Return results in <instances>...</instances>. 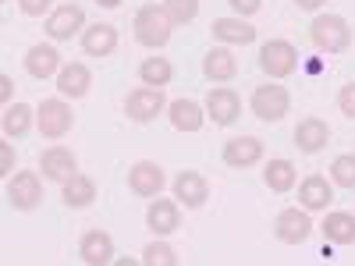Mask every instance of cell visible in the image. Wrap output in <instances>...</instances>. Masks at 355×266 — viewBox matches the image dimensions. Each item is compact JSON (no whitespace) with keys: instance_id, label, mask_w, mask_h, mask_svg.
<instances>
[{"instance_id":"obj_22","label":"cell","mask_w":355,"mask_h":266,"mask_svg":"<svg viewBox=\"0 0 355 266\" xmlns=\"http://www.w3.org/2000/svg\"><path fill=\"white\" fill-rule=\"evenodd\" d=\"M202 75L210 78V82H231L234 75H239V61H234L231 46L206 50V57H202Z\"/></svg>"},{"instance_id":"obj_9","label":"cell","mask_w":355,"mask_h":266,"mask_svg":"<svg viewBox=\"0 0 355 266\" xmlns=\"http://www.w3.org/2000/svg\"><path fill=\"white\" fill-rule=\"evenodd\" d=\"M274 234H277V242H284V245H302L309 234H313V217H309V210H299V206L281 210L277 220H274Z\"/></svg>"},{"instance_id":"obj_21","label":"cell","mask_w":355,"mask_h":266,"mask_svg":"<svg viewBox=\"0 0 355 266\" xmlns=\"http://www.w3.org/2000/svg\"><path fill=\"white\" fill-rule=\"evenodd\" d=\"M82 50L89 57H110L117 50V28L107 25V21H96V25H85L82 33Z\"/></svg>"},{"instance_id":"obj_14","label":"cell","mask_w":355,"mask_h":266,"mask_svg":"<svg viewBox=\"0 0 355 266\" xmlns=\"http://www.w3.org/2000/svg\"><path fill=\"white\" fill-rule=\"evenodd\" d=\"M334 202V181H327L323 174H309L299 185V206L309 213H327V206Z\"/></svg>"},{"instance_id":"obj_29","label":"cell","mask_w":355,"mask_h":266,"mask_svg":"<svg viewBox=\"0 0 355 266\" xmlns=\"http://www.w3.org/2000/svg\"><path fill=\"white\" fill-rule=\"evenodd\" d=\"M139 78H142V85L164 89V85L174 78V68H171L167 57H146V61L139 64Z\"/></svg>"},{"instance_id":"obj_30","label":"cell","mask_w":355,"mask_h":266,"mask_svg":"<svg viewBox=\"0 0 355 266\" xmlns=\"http://www.w3.org/2000/svg\"><path fill=\"white\" fill-rule=\"evenodd\" d=\"M331 181L338 188H355V153H341L331 163Z\"/></svg>"},{"instance_id":"obj_23","label":"cell","mask_w":355,"mask_h":266,"mask_svg":"<svg viewBox=\"0 0 355 266\" xmlns=\"http://www.w3.org/2000/svg\"><path fill=\"white\" fill-rule=\"evenodd\" d=\"M331 139V128L327 121H320V117H302L299 125H295V145H299L302 153H320L323 145Z\"/></svg>"},{"instance_id":"obj_2","label":"cell","mask_w":355,"mask_h":266,"mask_svg":"<svg viewBox=\"0 0 355 266\" xmlns=\"http://www.w3.org/2000/svg\"><path fill=\"white\" fill-rule=\"evenodd\" d=\"M309 39L320 53H345L352 46V25L341 15H316L309 25Z\"/></svg>"},{"instance_id":"obj_24","label":"cell","mask_w":355,"mask_h":266,"mask_svg":"<svg viewBox=\"0 0 355 266\" xmlns=\"http://www.w3.org/2000/svg\"><path fill=\"white\" fill-rule=\"evenodd\" d=\"M78 256L89 266H103V263L114 259V238H110L107 231H85L82 234V245H78Z\"/></svg>"},{"instance_id":"obj_36","label":"cell","mask_w":355,"mask_h":266,"mask_svg":"<svg viewBox=\"0 0 355 266\" xmlns=\"http://www.w3.org/2000/svg\"><path fill=\"white\" fill-rule=\"evenodd\" d=\"M15 170V150H11V142H0V174L11 177Z\"/></svg>"},{"instance_id":"obj_33","label":"cell","mask_w":355,"mask_h":266,"mask_svg":"<svg viewBox=\"0 0 355 266\" xmlns=\"http://www.w3.org/2000/svg\"><path fill=\"white\" fill-rule=\"evenodd\" d=\"M338 110L348 117V121H355V82L341 85V93H338Z\"/></svg>"},{"instance_id":"obj_39","label":"cell","mask_w":355,"mask_h":266,"mask_svg":"<svg viewBox=\"0 0 355 266\" xmlns=\"http://www.w3.org/2000/svg\"><path fill=\"white\" fill-rule=\"evenodd\" d=\"M96 4H100V8H117L121 0H96Z\"/></svg>"},{"instance_id":"obj_19","label":"cell","mask_w":355,"mask_h":266,"mask_svg":"<svg viewBox=\"0 0 355 266\" xmlns=\"http://www.w3.org/2000/svg\"><path fill=\"white\" fill-rule=\"evenodd\" d=\"M210 33L224 46H249V43H256V28L249 25V18H239V15L234 18H217L210 25Z\"/></svg>"},{"instance_id":"obj_25","label":"cell","mask_w":355,"mask_h":266,"mask_svg":"<svg viewBox=\"0 0 355 266\" xmlns=\"http://www.w3.org/2000/svg\"><path fill=\"white\" fill-rule=\"evenodd\" d=\"M320 231H323V238H327L331 245H355V217L345 213V210L327 213L323 224H320Z\"/></svg>"},{"instance_id":"obj_17","label":"cell","mask_w":355,"mask_h":266,"mask_svg":"<svg viewBox=\"0 0 355 266\" xmlns=\"http://www.w3.org/2000/svg\"><path fill=\"white\" fill-rule=\"evenodd\" d=\"M93 85V71H89L82 61H68L61 71H57V93L64 100H82Z\"/></svg>"},{"instance_id":"obj_10","label":"cell","mask_w":355,"mask_h":266,"mask_svg":"<svg viewBox=\"0 0 355 266\" xmlns=\"http://www.w3.org/2000/svg\"><path fill=\"white\" fill-rule=\"evenodd\" d=\"M167 185V177H164V167L153 163V160H139L128 167V188L142 199H157Z\"/></svg>"},{"instance_id":"obj_1","label":"cell","mask_w":355,"mask_h":266,"mask_svg":"<svg viewBox=\"0 0 355 266\" xmlns=\"http://www.w3.org/2000/svg\"><path fill=\"white\" fill-rule=\"evenodd\" d=\"M135 39L142 43V46H150V50H157V46H167V39H171V33H174V21L167 18V11H164V4H142L139 11H135Z\"/></svg>"},{"instance_id":"obj_6","label":"cell","mask_w":355,"mask_h":266,"mask_svg":"<svg viewBox=\"0 0 355 266\" xmlns=\"http://www.w3.org/2000/svg\"><path fill=\"white\" fill-rule=\"evenodd\" d=\"M43 202V181H40V174L36 170H18L8 177V206L11 210H36V206Z\"/></svg>"},{"instance_id":"obj_35","label":"cell","mask_w":355,"mask_h":266,"mask_svg":"<svg viewBox=\"0 0 355 266\" xmlns=\"http://www.w3.org/2000/svg\"><path fill=\"white\" fill-rule=\"evenodd\" d=\"M18 8H21V15H28V18H43V15L50 11V0H18Z\"/></svg>"},{"instance_id":"obj_4","label":"cell","mask_w":355,"mask_h":266,"mask_svg":"<svg viewBox=\"0 0 355 266\" xmlns=\"http://www.w3.org/2000/svg\"><path fill=\"white\" fill-rule=\"evenodd\" d=\"M36 125H40V135L43 139H64L75 125V114L68 107L64 96H53V100H43L40 110H36Z\"/></svg>"},{"instance_id":"obj_28","label":"cell","mask_w":355,"mask_h":266,"mask_svg":"<svg viewBox=\"0 0 355 266\" xmlns=\"http://www.w3.org/2000/svg\"><path fill=\"white\" fill-rule=\"evenodd\" d=\"M0 125H4V135H8V139H21V135L28 132V125H33V107L8 103V107H4V117H0Z\"/></svg>"},{"instance_id":"obj_8","label":"cell","mask_w":355,"mask_h":266,"mask_svg":"<svg viewBox=\"0 0 355 266\" xmlns=\"http://www.w3.org/2000/svg\"><path fill=\"white\" fill-rule=\"evenodd\" d=\"M239 114H242V100H239V93H234V89L214 85L210 93H206V117H210L214 125L227 128V125L239 121Z\"/></svg>"},{"instance_id":"obj_11","label":"cell","mask_w":355,"mask_h":266,"mask_svg":"<svg viewBox=\"0 0 355 266\" xmlns=\"http://www.w3.org/2000/svg\"><path fill=\"white\" fill-rule=\"evenodd\" d=\"M40 170L46 181H57V185H64L68 177L78 174V160L71 150H64V145H46V150L40 153Z\"/></svg>"},{"instance_id":"obj_32","label":"cell","mask_w":355,"mask_h":266,"mask_svg":"<svg viewBox=\"0 0 355 266\" xmlns=\"http://www.w3.org/2000/svg\"><path fill=\"white\" fill-rule=\"evenodd\" d=\"M142 263L146 266H178V252L167 242H150L142 249Z\"/></svg>"},{"instance_id":"obj_31","label":"cell","mask_w":355,"mask_h":266,"mask_svg":"<svg viewBox=\"0 0 355 266\" xmlns=\"http://www.w3.org/2000/svg\"><path fill=\"white\" fill-rule=\"evenodd\" d=\"M164 11L174 25H189L199 15V0H164Z\"/></svg>"},{"instance_id":"obj_34","label":"cell","mask_w":355,"mask_h":266,"mask_svg":"<svg viewBox=\"0 0 355 266\" xmlns=\"http://www.w3.org/2000/svg\"><path fill=\"white\" fill-rule=\"evenodd\" d=\"M227 4H231V11L239 15V18H252L263 8V0H227Z\"/></svg>"},{"instance_id":"obj_26","label":"cell","mask_w":355,"mask_h":266,"mask_svg":"<svg viewBox=\"0 0 355 266\" xmlns=\"http://www.w3.org/2000/svg\"><path fill=\"white\" fill-rule=\"evenodd\" d=\"M61 188H64L61 195H64V206H68V210H85V206L96 199V181H93L89 174H75V177H68Z\"/></svg>"},{"instance_id":"obj_38","label":"cell","mask_w":355,"mask_h":266,"mask_svg":"<svg viewBox=\"0 0 355 266\" xmlns=\"http://www.w3.org/2000/svg\"><path fill=\"white\" fill-rule=\"evenodd\" d=\"M323 4H327V0H295V8H299V11H320Z\"/></svg>"},{"instance_id":"obj_3","label":"cell","mask_w":355,"mask_h":266,"mask_svg":"<svg viewBox=\"0 0 355 266\" xmlns=\"http://www.w3.org/2000/svg\"><path fill=\"white\" fill-rule=\"evenodd\" d=\"M249 107H252V114L259 117V121L277 125L281 117L291 110V96H288L284 85H277V78H270L266 85H256V93H252Z\"/></svg>"},{"instance_id":"obj_7","label":"cell","mask_w":355,"mask_h":266,"mask_svg":"<svg viewBox=\"0 0 355 266\" xmlns=\"http://www.w3.org/2000/svg\"><path fill=\"white\" fill-rule=\"evenodd\" d=\"M167 110V100H164V89H153V85H142V89H132L128 100H125V114L132 117L135 125H146L153 121L157 114Z\"/></svg>"},{"instance_id":"obj_20","label":"cell","mask_w":355,"mask_h":266,"mask_svg":"<svg viewBox=\"0 0 355 266\" xmlns=\"http://www.w3.org/2000/svg\"><path fill=\"white\" fill-rule=\"evenodd\" d=\"M167 117H171V125L178 128V132H199L210 117H206V107H199L196 100H174V103H167Z\"/></svg>"},{"instance_id":"obj_27","label":"cell","mask_w":355,"mask_h":266,"mask_svg":"<svg viewBox=\"0 0 355 266\" xmlns=\"http://www.w3.org/2000/svg\"><path fill=\"white\" fill-rule=\"evenodd\" d=\"M295 177H299V170H295V163L284 160V157H277V160H270V163L263 167V181H266V188L277 192V195H284V192L295 188Z\"/></svg>"},{"instance_id":"obj_37","label":"cell","mask_w":355,"mask_h":266,"mask_svg":"<svg viewBox=\"0 0 355 266\" xmlns=\"http://www.w3.org/2000/svg\"><path fill=\"white\" fill-rule=\"evenodd\" d=\"M11 93H15V82H11V75H0V100L11 103Z\"/></svg>"},{"instance_id":"obj_13","label":"cell","mask_w":355,"mask_h":266,"mask_svg":"<svg viewBox=\"0 0 355 266\" xmlns=\"http://www.w3.org/2000/svg\"><path fill=\"white\" fill-rule=\"evenodd\" d=\"M182 202L174 199H150V210H146V227H150L157 238H167V234H174L178 227H182V210H178Z\"/></svg>"},{"instance_id":"obj_18","label":"cell","mask_w":355,"mask_h":266,"mask_svg":"<svg viewBox=\"0 0 355 266\" xmlns=\"http://www.w3.org/2000/svg\"><path fill=\"white\" fill-rule=\"evenodd\" d=\"M64 68V61H61V53H57V46H50V43H36V46H28V53H25V71L33 75V78H53L57 71Z\"/></svg>"},{"instance_id":"obj_5","label":"cell","mask_w":355,"mask_h":266,"mask_svg":"<svg viewBox=\"0 0 355 266\" xmlns=\"http://www.w3.org/2000/svg\"><path fill=\"white\" fill-rule=\"evenodd\" d=\"M259 68L270 75V78H288L295 75V68H299V50H295L288 39H270L259 46Z\"/></svg>"},{"instance_id":"obj_16","label":"cell","mask_w":355,"mask_h":266,"mask_svg":"<svg viewBox=\"0 0 355 266\" xmlns=\"http://www.w3.org/2000/svg\"><path fill=\"white\" fill-rule=\"evenodd\" d=\"M174 199L185 206V210H199V206L210 199V185L199 170H182L174 177Z\"/></svg>"},{"instance_id":"obj_12","label":"cell","mask_w":355,"mask_h":266,"mask_svg":"<svg viewBox=\"0 0 355 266\" xmlns=\"http://www.w3.org/2000/svg\"><path fill=\"white\" fill-rule=\"evenodd\" d=\"M78 33H85V11L78 4H61L57 11H50V18H46V36L50 39L64 43Z\"/></svg>"},{"instance_id":"obj_15","label":"cell","mask_w":355,"mask_h":266,"mask_svg":"<svg viewBox=\"0 0 355 266\" xmlns=\"http://www.w3.org/2000/svg\"><path fill=\"white\" fill-rule=\"evenodd\" d=\"M220 157H224L227 167H239V170L256 167L263 160V142L256 135H234V139L224 142V153Z\"/></svg>"}]
</instances>
